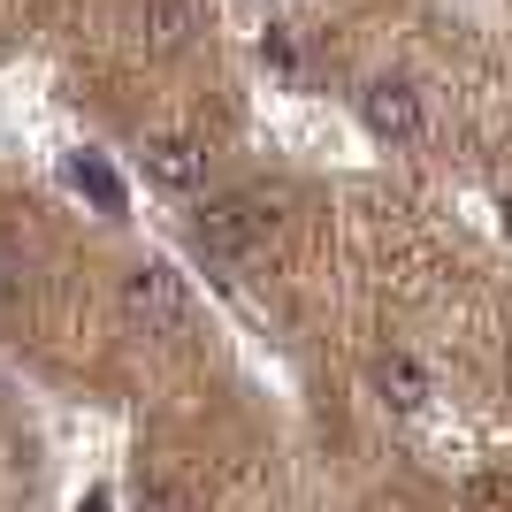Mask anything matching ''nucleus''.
<instances>
[{
  "mask_svg": "<svg viewBox=\"0 0 512 512\" xmlns=\"http://www.w3.org/2000/svg\"><path fill=\"white\" fill-rule=\"evenodd\" d=\"M123 321L138 337H176L192 321V291H184V276H176L169 260H138L123 276Z\"/></svg>",
  "mask_w": 512,
  "mask_h": 512,
  "instance_id": "obj_1",
  "label": "nucleus"
},
{
  "mask_svg": "<svg viewBox=\"0 0 512 512\" xmlns=\"http://www.w3.org/2000/svg\"><path fill=\"white\" fill-rule=\"evenodd\" d=\"M268 237H276V199H260V192H222L199 214V245L214 260H253Z\"/></svg>",
  "mask_w": 512,
  "mask_h": 512,
  "instance_id": "obj_2",
  "label": "nucleus"
},
{
  "mask_svg": "<svg viewBox=\"0 0 512 512\" xmlns=\"http://www.w3.org/2000/svg\"><path fill=\"white\" fill-rule=\"evenodd\" d=\"M260 62H268V69H291V39H283V31H268V39H260Z\"/></svg>",
  "mask_w": 512,
  "mask_h": 512,
  "instance_id": "obj_8",
  "label": "nucleus"
},
{
  "mask_svg": "<svg viewBox=\"0 0 512 512\" xmlns=\"http://www.w3.org/2000/svg\"><path fill=\"white\" fill-rule=\"evenodd\" d=\"M146 176L161 192H199L207 184V146L184 138V130H161V138H146Z\"/></svg>",
  "mask_w": 512,
  "mask_h": 512,
  "instance_id": "obj_5",
  "label": "nucleus"
},
{
  "mask_svg": "<svg viewBox=\"0 0 512 512\" xmlns=\"http://www.w3.org/2000/svg\"><path fill=\"white\" fill-rule=\"evenodd\" d=\"M375 390H383L390 413H421L428 406V375H421V360H406V352H383V360H375Z\"/></svg>",
  "mask_w": 512,
  "mask_h": 512,
  "instance_id": "obj_6",
  "label": "nucleus"
},
{
  "mask_svg": "<svg viewBox=\"0 0 512 512\" xmlns=\"http://www.w3.org/2000/svg\"><path fill=\"white\" fill-rule=\"evenodd\" d=\"M199 31H207V8H199V0H146V8H138V46H146L153 62L184 54Z\"/></svg>",
  "mask_w": 512,
  "mask_h": 512,
  "instance_id": "obj_4",
  "label": "nucleus"
},
{
  "mask_svg": "<svg viewBox=\"0 0 512 512\" xmlns=\"http://www.w3.org/2000/svg\"><path fill=\"white\" fill-rule=\"evenodd\" d=\"M69 184H77V192H85L100 214H123V176L107 169L100 153H77V161H69Z\"/></svg>",
  "mask_w": 512,
  "mask_h": 512,
  "instance_id": "obj_7",
  "label": "nucleus"
},
{
  "mask_svg": "<svg viewBox=\"0 0 512 512\" xmlns=\"http://www.w3.org/2000/svg\"><path fill=\"white\" fill-rule=\"evenodd\" d=\"M360 123L383 138V146H413L428 130L421 115V92L406 85V77H375V85H360Z\"/></svg>",
  "mask_w": 512,
  "mask_h": 512,
  "instance_id": "obj_3",
  "label": "nucleus"
}]
</instances>
